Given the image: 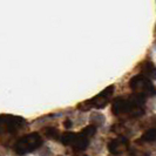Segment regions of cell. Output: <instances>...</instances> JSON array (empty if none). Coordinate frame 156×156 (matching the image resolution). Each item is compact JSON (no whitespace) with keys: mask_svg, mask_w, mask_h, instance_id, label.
<instances>
[{"mask_svg":"<svg viewBox=\"0 0 156 156\" xmlns=\"http://www.w3.org/2000/svg\"><path fill=\"white\" fill-rule=\"evenodd\" d=\"M105 120H106L105 116L99 112H94L90 114V122H92V125L96 126V127H100V126L103 125Z\"/></svg>","mask_w":156,"mask_h":156,"instance_id":"12","label":"cell"},{"mask_svg":"<svg viewBox=\"0 0 156 156\" xmlns=\"http://www.w3.org/2000/svg\"><path fill=\"white\" fill-rule=\"evenodd\" d=\"M151 142H156V128H149L144 133L142 134L137 143L142 144V143H151Z\"/></svg>","mask_w":156,"mask_h":156,"instance_id":"9","label":"cell"},{"mask_svg":"<svg viewBox=\"0 0 156 156\" xmlns=\"http://www.w3.org/2000/svg\"><path fill=\"white\" fill-rule=\"evenodd\" d=\"M72 126H73V122H72L70 120H66V121L63 122V127H65L66 129H70Z\"/></svg>","mask_w":156,"mask_h":156,"instance_id":"16","label":"cell"},{"mask_svg":"<svg viewBox=\"0 0 156 156\" xmlns=\"http://www.w3.org/2000/svg\"><path fill=\"white\" fill-rule=\"evenodd\" d=\"M140 74H143V75H146V76H153V78L156 79V67L155 65L151 62V61H149V60H146V61H143V62L140 65Z\"/></svg>","mask_w":156,"mask_h":156,"instance_id":"8","label":"cell"},{"mask_svg":"<svg viewBox=\"0 0 156 156\" xmlns=\"http://www.w3.org/2000/svg\"><path fill=\"white\" fill-rule=\"evenodd\" d=\"M130 156H149L147 153L144 151H141V150H137V149H132L130 150Z\"/></svg>","mask_w":156,"mask_h":156,"instance_id":"15","label":"cell"},{"mask_svg":"<svg viewBox=\"0 0 156 156\" xmlns=\"http://www.w3.org/2000/svg\"><path fill=\"white\" fill-rule=\"evenodd\" d=\"M144 105L146 99L136 94H133L128 98L120 96L116 98L112 103V113L122 121L139 119L146 112Z\"/></svg>","mask_w":156,"mask_h":156,"instance_id":"1","label":"cell"},{"mask_svg":"<svg viewBox=\"0 0 156 156\" xmlns=\"http://www.w3.org/2000/svg\"><path fill=\"white\" fill-rule=\"evenodd\" d=\"M112 130L114 133H116L119 136H125V137H128L130 135V132H129V128H127L123 123H116L112 127Z\"/></svg>","mask_w":156,"mask_h":156,"instance_id":"11","label":"cell"},{"mask_svg":"<svg viewBox=\"0 0 156 156\" xmlns=\"http://www.w3.org/2000/svg\"><path fill=\"white\" fill-rule=\"evenodd\" d=\"M129 88L132 89L133 94H136L144 99L156 95V86L151 82V80L148 76L143 74H137L130 79Z\"/></svg>","mask_w":156,"mask_h":156,"instance_id":"2","label":"cell"},{"mask_svg":"<svg viewBox=\"0 0 156 156\" xmlns=\"http://www.w3.org/2000/svg\"><path fill=\"white\" fill-rule=\"evenodd\" d=\"M42 132H44V134H45V136H46L47 139H51V140L58 141L60 140V137H61L59 130L55 127H46V128L42 129Z\"/></svg>","mask_w":156,"mask_h":156,"instance_id":"10","label":"cell"},{"mask_svg":"<svg viewBox=\"0 0 156 156\" xmlns=\"http://www.w3.org/2000/svg\"><path fill=\"white\" fill-rule=\"evenodd\" d=\"M78 156H87V155H83V154H82V155H78Z\"/></svg>","mask_w":156,"mask_h":156,"instance_id":"17","label":"cell"},{"mask_svg":"<svg viewBox=\"0 0 156 156\" xmlns=\"http://www.w3.org/2000/svg\"><path fill=\"white\" fill-rule=\"evenodd\" d=\"M96 129H98V127L94 125H89L87 126V127H85L82 130H81V133L83 134L85 136H87V137H93L94 135L96 134Z\"/></svg>","mask_w":156,"mask_h":156,"instance_id":"14","label":"cell"},{"mask_svg":"<svg viewBox=\"0 0 156 156\" xmlns=\"http://www.w3.org/2000/svg\"><path fill=\"white\" fill-rule=\"evenodd\" d=\"M107 147L112 155H120L129 148V141H128V137L119 136L116 139L110 140Z\"/></svg>","mask_w":156,"mask_h":156,"instance_id":"6","label":"cell"},{"mask_svg":"<svg viewBox=\"0 0 156 156\" xmlns=\"http://www.w3.org/2000/svg\"><path fill=\"white\" fill-rule=\"evenodd\" d=\"M27 126L26 120L21 116L2 114L0 115V135L2 134H16L23 127Z\"/></svg>","mask_w":156,"mask_h":156,"instance_id":"5","label":"cell"},{"mask_svg":"<svg viewBox=\"0 0 156 156\" xmlns=\"http://www.w3.org/2000/svg\"><path fill=\"white\" fill-rule=\"evenodd\" d=\"M88 146H89V137L85 136L83 134L80 132L79 134H75V137H74L73 143H72L70 147L74 149L75 151H83V150H86L88 148Z\"/></svg>","mask_w":156,"mask_h":156,"instance_id":"7","label":"cell"},{"mask_svg":"<svg viewBox=\"0 0 156 156\" xmlns=\"http://www.w3.org/2000/svg\"><path fill=\"white\" fill-rule=\"evenodd\" d=\"M75 134L73 132H66V133L61 134V137H60V142L62 143L63 146H72L73 140L75 137Z\"/></svg>","mask_w":156,"mask_h":156,"instance_id":"13","label":"cell"},{"mask_svg":"<svg viewBox=\"0 0 156 156\" xmlns=\"http://www.w3.org/2000/svg\"><path fill=\"white\" fill-rule=\"evenodd\" d=\"M113 93H114V86L107 87L105 90H102L101 93L98 94V95H95L94 98L87 100V101L79 103L78 106H76V108L79 110H81V112H88L92 108L102 109V108H105L108 105L110 98L113 96Z\"/></svg>","mask_w":156,"mask_h":156,"instance_id":"4","label":"cell"},{"mask_svg":"<svg viewBox=\"0 0 156 156\" xmlns=\"http://www.w3.org/2000/svg\"><path fill=\"white\" fill-rule=\"evenodd\" d=\"M42 144H44L42 136L39 133L34 132V133H30L20 137L14 143L13 149L18 155H26V154H30L32 151L39 149Z\"/></svg>","mask_w":156,"mask_h":156,"instance_id":"3","label":"cell"},{"mask_svg":"<svg viewBox=\"0 0 156 156\" xmlns=\"http://www.w3.org/2000/svg\"><path fill=\"white\" fill-rule=\"evenodd\" d=\"M155 148H156V146H155Z\"/></svg>","mask_w":156,"mask_h":156,"instance_id":"18","label":"cell"}]
</instances>
